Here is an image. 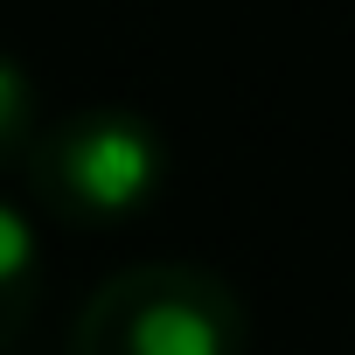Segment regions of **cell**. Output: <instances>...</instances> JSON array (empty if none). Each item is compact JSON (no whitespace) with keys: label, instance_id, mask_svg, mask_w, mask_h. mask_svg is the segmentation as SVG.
I'll use <instances>...</instances> for the list:
<instances>
[{"label":"cell","instance_id":"2","mask_svg":"<svg viewBox=\"0 0 355 355\" xmlns=\"http://www.w3.org/2000/svg\"><path fill=\"white\" fill-rule=\"evenodd\" d=\"M251 320L223 272L209 265H125L105 279L77 327L70 355H244Z\"/></svg>","mask_w":355,"mask_h":355},{"label":"cell","instance_id":"3","mask_svg":"<svg viewBox=\"0 0 355 355\" xmlns=\"http://www.w3.org/2000/svg\"><path fill=\"white\" fill-rule=\"evenodd\" d=\"M35 300H42V237L15 202H0V348L28 334Z\"/></svg>","mask_w":355,"mask_h":355},{"label":"cell","instance_id":"1","mask_svg":"<svg viewBox=\"0 0 355 355\" xmlns=\"http://www.w3.org/2000/svg\"><path fill=\"white\" fill-rule=\"evenodd\" d=\"M28 189L56 223H132L167 196V139L132 105H77L28 146Z\"/></svg>","mask_w":355,"mask_h":355},{"label":"cell","instance_id":"4","mask_svg":"<svg viewBox=\"0 0 355 355\" xmlns=\"http://www.w3.org/2000/svg\"><path fill=\"white\" fill-rule=\"evenodd\" d=\"M42 132V98H35V77L0 49V167H21L28 146Z\"/></svg>","mask_w":355,"mask_h":355}]
</instances>
